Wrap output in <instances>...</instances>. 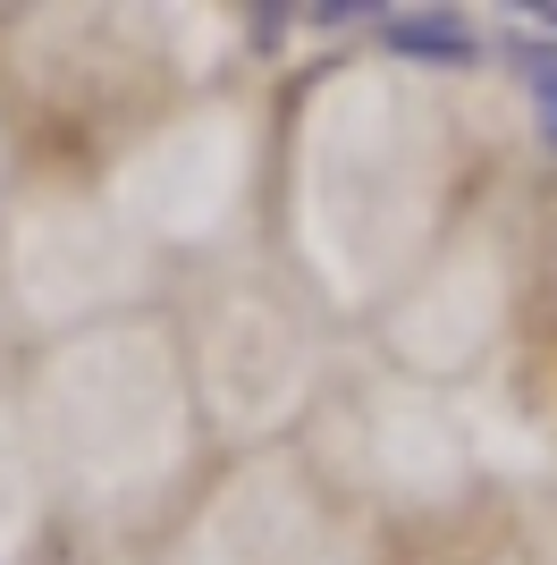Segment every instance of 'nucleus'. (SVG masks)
Returning <instances> with one entry per match:
<instances>
[{
    "label": "nucleus",
    "mask_w": 557,
    "mask_h": 565,
    "mask_svg": "<svg viewBox=\"0 0 557 565\" xmlns=\"http://www.w3.org/2000/svg\"><path fill=\"white\" fill-rule=\"evenodd\" d=\"M515 68L533 76V118H540V136L557 143V43H515Z\"/></svg>",
    "instance_id": "nucleus-2"
},
{
    "label": "nucleus",
    "mask_w": 557,
    "mask_h": 565,
    "mask_svg": "<svg viewBox=\"0 0 557 565\" xmlns=\"http://www.w3.org/2000/svg\"><path fill=\"white\" fill-rule=\"evenodd\" d=\"M540 25H557V0H549V9H540Z\"/></svg>",
    "instance_id": "nucleus-5"
},
{
    "label": "nucleus",
    "mask_w": 557,
    "mask_h": 565,
    "mask_svg": "<svg viewBox=\"0 0 557 565\" xmlns=\"http://www.w3.org/2000/svg\"><path fill=\"white\" fill-rule=\"evenodd\" d=\"M313 25H380V9H364V0H322Z\"/></svg>",
    "instance_id": "nucleus-3"
},
{
    "label": "nucleus",
    "mask_w": 557,
    "mask_h": 565,
    "mask_svg": "<svg viewBox=\"0 0 557 565\" xmlns=\"http://www.w3.org/2000/svg\"><path fill=\"white\" fill-rule=\"evenodd\" d=\"M380 43L397 60H422V68H473L482 60V34L456 9H380Z\"/></svg>",
    "instance_id": "nucleus-1"
},
{
    "label": "nucleus",
    "mask_w": 557,
    "mask_h": 565,
    "mask_svg": "<svg viewBox=\"0 0 557 565\" xmlns=\"http://www.w3.org/2000/svg\"><path fill=\"white\" fill-rule=\"evenodd\" d=\"M254 43H262V51L287 43V9H254Z\"/></svg>",
    "instance_id": "nucleus-4"
}]
</instances>
